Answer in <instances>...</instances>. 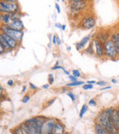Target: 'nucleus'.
Returning a JSON list of instances; mask_svg holds the SVG:
<instances>
[{"instance_id":"1","label":"nucleus","mask_w":119,"mask_h":134,"mask_svg":"<svg viewBox=\"0 0 119 134\" xmlns=\"http://www.w3.org/2000/svg\"><path fill=\"white\" fill-rule=\"evenodd\" d=\"M99 121L100 125H102L110 134H118V130L115 128L114 125L111 122L110 115L106 113V110H104L99 115Z\"/></svg>"},{"instance_id":"2","label":"nucleus","mask_w":119,"mask_h":134,"mask_svg":"<svg viewBox=\"0 0 119 134\" xmlns=\"http://www.w3.org/2000/svg\"><path fill=\"white\" fill-rule=\"evenodd\" d=\"M1 30H2V33L8 35L9 37H10L11 38H13L17 42L21 41L24 36V32L22 31H16L14 29H10V27H8V25H2Z\"/></svg>"},{"instance_id":"3","label":"nucleus","mask_w":119,"mask_h":134,"mask_svg":"<svg viewBox=\"0 0 119 134\" xmlns=\"http://www.w3.org/2000/svg\"><path fill=\"white\" fill-rule=\"evenodd\" d=\"M19 5L17 2H8L6 0L0 2V11L5 14H14L18 12Z\"/></svg>"},{"instance_id":"4","label":"nucleus","mask_w":119,"mask_h":134,"mask_svg":"<svg viewBox=\"0 0 119 134\" xmlns=\"http://www.w3.org/2000/svg\"><path fill=\"white\" fill-rule=\"evenodd\" d=\"M104 53L109 58H114L118 54L114 43L112 42V40H109L104 44Z\"/></svg>"},{"instance_id":"5","label":"nucleus","mask_w":119,"mask_h":134,"mask_svg":"<svg viewBox=\"0 0 119 134\" xmlns=\"http://www.w3.org/2000/svg\"><path fill=\"white\" fill-rule=\"evenodd\" d=\"M55 125H56V122L52 119L45 121L42 127L41 134H54Z\"/></svg>"},{"instance_id":"6","label":"nucleus","mask_w":119,"mask_h":134,"mask_svg":"<svg viewBox=\"0 0 119 134\" xmlns=\"http://www.w3.org/2000/svg\"><path fill=\"white\" fill-rule=\"evenodd\" d=\"M109 115H110V119L111 122L115 127V128L119 131V114L118 110L113 109L112 113Z\"/></svg>"},{"instance_id":"7","label":"nucleus","mask_w":119,"mask_h":134,"mask_svg":"<svg viewBox=\"0 0 119 134\" xmlns=\"http://www.w3.org/2000/svg\"><path fill=\"white\" fill-rule=\"evenodd\" d=\"M71 8L75 10H80L83 9L86 7V3L85 1H81V0H71L69 2Z\"/></svg>"},{"instance_id":"8","label":"nucleus","mask_w":119,"mask_h":134,"mask_svg":"<svg viewBox=\"0 0 119 134\" xmlns=\"http://www.w3.org/2000/svg\"><path fill=\"white\" fill-rule=\"evenodd\" d=\"M96 20L93 16H87L83 19V26L87 29H92L95 25Z\"/></svg>"},{"instance_id":"9","label":"nucleus","mask_w":119,"mask_h":134,"mask_svg":"<svg viewBox=\"0 0 119 134\" xmlns=\"http://www.w3.org/2000/svg\"><path fill=\"white\" fill-rule=\"evenodd\" d=\"M8 27H10V29L16 30V31H22L24 29V25L21 19H19V20L12 21L8 25Z\"/></svg>"},{"instance_id":"10","label":"nucleus","mask_w":119,"mask_h":134,"mask_svg":"<svg viewBox=\"0 0 119 134\" xmlns=\"http://www.w3.org/2000/svg\"><path fill=\"white\" fill-rule=\"evenodd\" d=\"M93 43L95 46V51H96V54L98 56L101 57L104 55V45H102V43H100L98 40H94Z\"/></svg>"},{"instance_id":"11","label":"nucleus","mask_w":119,"mask_h":134,"mask_svg":"<svg viewBox=\"0 0 119 134\" xmlns=\"http://www.w3.org/2000/svg\"><path fill=\"white\" fill-rule=\"evenodd\" d=\"M2 34L3 37L5 38V40H6V42L8 44L10 48H12V49H13V48H15L17 47V46H18V42H17V41H16L15 40H14L13 38H11L10 37H9V36L7 35V34Z\"/></svg>"},{"instance_id":"12","label":"nucleus","mask_w":119,"mask_h":134,"mask_svg":"<svg viewBox=\"0 0 119 134\" xmlns=\"http://www.w3.org/2000/svg\"><path fill=\"white\" fill-rule=\"evenodd\" d=\"M36 121H37V118H32V119H30L25 121L29 125V128L31 130L32 134H37L36 133Z\"/></svg>"},{"instance_id":"13","label":"nucleus","mask_w":119,"mask_h":134,"mask_svg":"<svg viewBox=\"0 0 119 134\" xmlns=\"http://www.w3.org/2000/svg\"><path fill=\"white\" fill-rule=\"evenodd\" d=\"M0 20L4 25H8L12 22L10 14H2L0 15Z\"/></svg>"},{"instance_id":"14","label":"nucleus","mask_w":119,"mask_h":134,"mask_svg":"<svg viewBox=\"0 0 119 134\" xmlns=\"http://www.w3.org/2000/svg\"><path fill=\"white\" fill-rule=\"evenodd\" d=\"M90 37H91V35L86 36V37H83V38L82 39L79 43H77L76 44L77 49L79 51V50H81V48H83V47H84V46H85V45H86V43L89 42V40H90Z\"/></svg>"},{"instance_id":"15","label":"nucleus","mask_w":119,"mask_h":134,"mask_svg":"<svg viewBox=\"0 0 119 134\" xmlns=\"http://www.w3.org/2000/svg\"><path fill=\"white\" fill-rule=\"evenodd\" d=\"M44 121H43V118L41 117H38L37 118V121H36V133L37 134H41L42 133V127H43Z\"/></svg>"},{"instance_id":"16","label":"nucleus","mask_w":119,"mask_h":134,"mask_svg":"<svg viewBox=\"0 0 119 134\" xmlns=\"http://www.w3.org/2000/svg\"><path fill=\"white\" fill-rule=\"evenodd\" d=\"M95 132L97 134H110L105 127L100 124H96L95 125Z\"/></svg>"},{"instance_id":"17","label":"nucleus","mask_w":119,"mask_h":134,"mask_svg":"<svg viewBox=\"0 0 119 134\" xmlns=\"http://www.w3.org/2000/svg\"><path fill=\"white\" fill-rule=\"evenodd\" d=\"M112 40L114 43L115 46L118 54H119V32L114 33L112 36Z\"/></svg>"},{"instance_id":"18","label":"nucleus","mask_w":119,"mask_h":134,"mask_svg":"<svg viewBox=\"0 0 119 134\" xmlns=\"http://www.w3.org/2000/svg\"><path fill=\"white\" fill-rule=\"evenodd\" d=\"M108 38H109V34L107 33H100L97 37V40H98L100 43L104 44L106 41L109 40Z\"/></svg>"},{"instance_id":"19","label":"nucleus","mask_w":119,"mask_h":134,"mask_svg":"<svg viewBox=\"0 0 119 134\" xmlns=\"http://www.w3.org/2000/svg\"><path fill=\"white\" fill-rule=\"evenodd\" d=\"M64 133V127L60 123L57 122L54 127V134H63Z\"/></svg>"},{"instance_id":"20","label":"nucleus","mask_w":119,"mask_h":134,"mask_svg":"<svg viewBox=\"0 0 119 134\" xmlns=\"http://www.w3.org/2000/svg\"><path fill=\"white\" fill-rule=\"evenodd\" d=\"M0 45H2L4 48H5V50H8V49H10L9 46H8V43L6 42V40H5V38L3 37V36H2V34H0Z\"/></svg>"},{"instance_id":"21","label":"nucleus","mask_w":119,"mask_h":134,"mask_svg":"<svg viewBox=\"0 0 119 134\" xmlns=\"http://www.w3.org/2000/svg\"><path fill=\"white\" fill-rule=\"evenodd\" d=\"M20 127L22 129V130L24 131V133H25V134H32L31 131V130H30V128H29V125H28V124H27L26 122L22 123V125H20Z\"/></svg>"},{"instance_id":"22","label":"nucleus","mask_w":119,"mask_h":134,"mask_svg":"<svg viewBox=\"0 0 119 134\" xmlns=\"http://www.w3.org/2000/svg\"><path fill=\"white\" fill-rule=\"evenodd\" d=\"M22 17V14L19 12H16L14 14H11V20L15 21V20H19Z\"/></svg>"},{"instance_id":"23","label":"nucleus","mask_w":119,"mask_h":134,"mask_svg":"<svg viewBox=\"0 0 119 134\" xmlns=\"http://www.w3.org/2000/svg\"><path fill=\"white\" fill-rule=\"evenodd\" d=\"M84 83L83 81H75V82H71L69 83H67V86H81V85H84L83 84Z\"/></svg>"},{"instance_id":"24","label":"nucleus","mask_w":119,"mask_h":134,"mask_svg":"<svg viewBox=\"0 0 119 134\" xmlns=\"http://www.w3.org/2000/svg\"><path fill=\"white\" fill-rule=\"evenodd\" d=\"M87 110H88V106L86 105V104H84V105L81 107V112H80V117L81 118H83V116L86 113Z\"/></svg>"},{"instance_id":"25","label":"nucleus","mask_w":119,"mask_h":134,"mask_svg":"<svg viewBox=\"0 0 119 134\" xmlns=\"http://www.w3.org/2000/svg\"><path fill=\"white\" fill-rule=\"evenodd\" d=\"M86 52L89 54H92L94 53V50H93V43H90L89 46H88L87 49H86Z\"/></svg>"},{"instance_id":"26","label":"nucleus","mask_w":119,"mask_h":134,"mask_svg":"<svg viewBox=\"0 0 119 134\" xmlns=\"http://www.w3.org/2000/svg\"><path fill=\"white\" fill-rule=\"evenodd\" d=\"M14 134H25L24 133V131L22 130V129L19 127H16V129L14 130Z\"/></svg>"},{"instance_id":"27","label":"nucleus","mask_w":119,"mask_h":134,"mask_svg":"<svg viewBox=\"0 0 119 134\" xmlns=\"http://www.w3.org/2000/svg\"><path fill=\"white\" fill-rule=\"evenodd\" d=\"M72 75H74L77 78V77H81V73L79 72V70H77V69H73L72 70Z\"/></svg>"},{"instance_id":"28","label":"nucleus","mask_w":119,"mask_h":134,"mask_svg":"<svg viewBox=\"0 0 119 134\" xmlns=\"http://www.w3.org/2000/svg\"><path fill=\"white\" fill-rule=\"evenodd\" d=\"M93 87H94V86H93L92 84H89V83L85 84V85L83 86V90H92V89H93Z\"/></svg>"},{"instance_id":"29","label":"nucleus","mask_w":119,"mask_h":134,"mask_svg":"<svg viewBox=\"0 0 119 134\" xmlns=\"http://www.w3.org/2000/svg\"><path fill=\"white\" fill-rule=\"evenodd\" d=\"M48 81H49V84L52 85L54 81V75L52 74H49L48 75Z\"/></svg>"},{"instance_id":"30","label":"nucleus","mask_w":119,"mask_h":134,"mask_svg":"<svg viewBox=\"0 0 119 134\" xmlns=\"http://www.w3.org/2000/svg\"><path fill=\"white\" fill-rule=\"evenodd\" d=\"M68 96L71 98L72 101H75V98H75V96L74 95V93H73V92H69L68 93Z\"/></svg>"},{"instance_id":"31","label":"nucleus","mask_w":119,"mask_h":134,"mask_svg":"<svg viewBox=\"0 0 119 134\" xmlns=\"http://www.w3.org/2000/svg\"><path fill=\"white\" fill-rule=\"evenodd\" d=\"M62 69L63 72H65V71H66V69H65L63 67L60 66H54L52 67V70H57V69Z\"/></svg>"},{"instance_id":"32","label":"nucleus","mask_w":119,"mask_h":134,"mask_svg":"<svg viewBox=\"0 0 119 134\" xmlns=\"http://www.w3.org/2000/svg\"><path fill=\"white\" fill-rule=\"evenodd\" d=\"M30 100V97H29V96H25L23 97V98H22V103H24V104H25V103H27L29 100Z\"/></svg>"},{"instance_id":"33","label":"nucleus","mask_w":119,"mask_h":134,"mask_svg":"<svg viewBox=\"0 0 119 134\" xmlns=\"http://www.w3.org/2000/svg\"><path fill=\"white\" fill-rule=\"evenodd\" d=\"M89 106H93V107H95V106L97 105V103H96V101H95L94 99H91V100L89 101Z\"/></svg>"},{"instance_id":"34","label":"nucleus","mask_w":119,"mask_h":134,"mask_svg":"<svg viewBox=\"0 0 119 134\" xmlns=\"http://www.w3.org/2000/svg\"><path fill=\"white\" fill-rule=\"evenodd\" d=\"M69 78L70 79L71 81V82H75V81H77V77H75L74 75H70L69 76Z\"/></svg>"},{"instance_id":"35","label":"nucleus","mask_w":119,"mask_h":134,"mask_svg":"<svg viewBox=\"0 0 119 134\" xmlns=\"http://www.w3.org/2000/svg\"><path fill=\"white\" fill-rule=\"evenodd\" d=\"M97 84H98V85H99V86H103L106 84V82L104 81H100L97 82Z\"/></svg>"},{"instance_id":"36","label":"nucleus","mask_w":119,"mask_h":134,"mask_svg":"<svg viewBox=\"0 0 119 134\" xmlns=\"http://www.w3.org/2000/svg\"><path fill=\"white\" fill-rule=\"evenodd\" d=\"M29 86H30V87H31L32 90H37V89H38V87L37 86H35V85L33 84L32 83H29Z\"/></svg>"},{"instance_id":"37","label":"nucleus","mask_w":119,"mask_h":134,"mask_svg":"<svg viewBox=\"0 0 119 134\" xmlns=\"http://www.w3.org/2000/svg\"><path fill=\"white\" fill-rule=\"evenodd\" d=\"M7 84H8V86H12L13 85H14V81H13V80H11V79H10V80H8V83H7Z\"/></svg>"},{"instance_id":"38","label":"nucleus","mask_w":119,"mask_h":134,"mask_svg":"<svg viewBox=\"0 0 119 134\" xmlns=\"http://www.w3.org/2000/svg\"><path fill=\"white\" fill-rule=\"evenodd\" d=\"M55 7H56V8H57V13H58V14H60V12H61V10H60V6H59V5H58L57 3L55 4Z\"/></svg>"},{"instance_id":"39","label":"nucleus","mask_w":119,"mask_h":134,"mask_svg":"<svg viewBox=\"0 0 119 134\" xmlns=\"http://www.w3.org/2000/svg\"><path fill=\"white\" fill-rule=\"evenodd\" d=\"M4 51H5V48H4V47H3L2 45H0V54H2L3 52H4Z\"/></svg>"},{"instance_id":"40","label":"nucleus","mask_w":119,"mask_h":134,"mask_svg":"<svg viewBox=\"0 0 119 134\" xmlns=\"http://www.w3.org/2000/svg\"><path fill=\"white\" fill-rule=\"evenodd\" d=\"M52 39L53 43H54V44H57V37H56L55 35H54V37H53Z\"/></svg>"},{"instance_id":"41","label":"nucleus","mask_w":119,"mask_h":134,"mask_svg":"<svg viewBox=\"0 0 119 134\" xmlns=\"http://www.w3.org/2000/svg\"><path fill=\"white\" fill-rule=\"evenodd\" d=\"M62 25L60 24V23H56L55 24V27H57V29H62Z\"/></svg>"},{"instance_id":"42","label":"nucleus","mask_w":119,"mask_h":134,"mask_svg":"<svg viewBox=\"0 0 119 134\" xmlns=\"http://www.w3.org/2000/svg\"><path fill=\"white\" fill-rule=\"evenodd\" d=\"M112 88V86H106V87H103V88H101V90H110V89H111Z\"/></svg>"},{"instance_id":"43","label":"nucleus","mask_w":119,"mask_h":134,"mask_svg":"<svg viewBox=\"0 0 119 134\" xmlns=\"http://www.w3.org/2000/svg\"><path fill=\"white\" fill-rule=\"evenodd\" d=\"M87 83H89V84H94V83H97V82L96 81H87Z\"/></svg>"},{"instance_id":"44","label":"nucleus","mask_w":119,"mask_h":134,"mask_svg":"<svg viewBox=\"0 0 119 134\" xmlns=\"http://www.w3.org/2000/svg\"><path fill=\"white\" fill-rule=\"evenodd\" d=\"M55 100H56V98H54V99H52V100H49V102L48 103V105H49V106L52 105V104L53 103H54V102L55 101Z\"/></svg>"},{"instance_id":"45","label":"nucleus","mask_w":119,"mask_h":134,"mask_svg":"<svg viewBox=\"0 0 119 134\" xmlns=\"http://www.w3.org/2000/svg\"><path fill=\"white\" fill-rule=\"evenodd\" d=\"M57 45H60L61 44V40H60V37H57Z\"/></svg>"},{"instance_id":"46","label":"nucleus","mask_w":119,"mask_h":134,"mask_svg":"<svg viewBox=\"0 0 119 134\" xmlns=\"http://www.w3.org/2000/svg\"><path fill=\"white\" fill-rule=\"evenodd\" d=\"M49 85H50V84H44V85H43V86H42V87H43V89H48V87H49Z\"/></svg>"},{"instance_id":"47","label":"nucleus","mask_w":119,"mask_h":134,"mask_svg":"<svg viewBox=\"0 0 119 134\" xmlns=\"http://www.w3.org/2000/svg\"><path fill=\"white\" fill-rule=\"evenodd\" d=\"M25 90H26V86H24L22 87V92H25Z\"/></svg>"},{"instance_id":"48","label":"nucleus","mask_w":119,"mask_h":134,"mask_svg":"<svg viewBox=\"0 0 119 134\" xmlns=\"http://www.w3.org/2000/svg\"><path fill=\"white\" fill-rule=\"evenodd\" d=\"M66 25H63L62 26L63 31H65V30H66Z\"/></svg>"},{"instance_id":"49","label":"nucleus","mask_w":119,"mask_h":134,"mask_svg":"<svg viewBox=\"0 0 119 134\" xmlns=\"http://www.w3.org/2000/svg\"><path fill=\"white\" fill-rule=\"evenodd\" d=\"M112 81V83H117V81H116V80H115V79H112V81Z\"/></svg>"},{"instance_id":"50","label":"nucleus","mask_w":119,"mask_h":134,"mask_svg":"<svg viewBox=\"0 0 119 134\" xmlns=\"http://www.w3.org/2000/svg\"><path fill=\"white\" fill-rule=\"evenodd\" d=\"M67 49H68L69 51V50H71V47H68V48H67Z\"/></svg>"},{"instance_id":"51","label":"nucleus","mask_w":119,"mask_h":134,"mask_svg":"<svg viewBox=\"0 0 119 134\" xmlns=\"http://www.w3.org/2000/svg\"><path fill=\"white\" fill-rule=\"evenodd\" d=\"M63 134H69V133H64Z\"/></svg>"},{"instance_id":"52","label":"nucleus","mask_w":119,"mask_h":134,"mask_svg":"<svg viewBox=\"0 0 119 134\" xmlns=\"http://www.w3.org/2000/svg\"><path fill=\"white\" fill-rule=\"evenodd\" d=\"M118 114H119V109H118Z\"/></svg>"}]
</instances>
